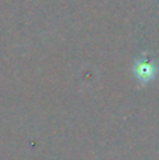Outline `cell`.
Returning a JSON list of instances; mask_svg holds the SVG:
<instances>
[{"label": "cell", "mask_w": 159, "mask_h": 160, "mask_svg": "<svg viewBox=\"0 0 159 160\" xmlns=\"http://www.w3.org/2000/svg\"><path fill=\"white\" fill-rule=\"evenodd\" d=\"M134 72L141 82H148V80H151L155 76L156 68L149 61H138L137 63H135Z\"/></svg>", "instance_id": "1"}]
</instances>
